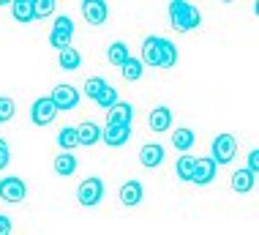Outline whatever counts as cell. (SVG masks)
<instances>
[{
  "instance_id": "obj_1",
  "label": "cell",
  "mask_w": 259,
  "mask_h": 235,
  "mask_svg": "<svg viewBox=\"0 0 259 235\" xmlns=\"http://www.w3.org/2000/svg\"><path fill=\"white\" fill-rule=\"evenodd\" d=\"M142 66L150 69H172L178 63V47L164 36H148L142 41Z\"/></svg>"
},
{
  "instance_id": "obj_2",
  "label": "cell",
  "mask_w": 259,
  "mask_h": 235,
  "mask_svg": "<svg viewBox=\"0 0 259 235\" xmlns=\"http://www.w3.org/2000/svg\"><path fill=\"white\" fill-rule=\"evenodd\" d=\"M169 25L178 33H188L194 27L202 25V14L194 3H186V0H172L169 3Z\"/></svg>"
},
{
  "instance_id": "obj_3",
  "label": "cell",
  "mask_w": 259,
  "mask_h": 235,
  "mask_svg": "<svg viewBox=\"0 0 259 235\" xmlns=\"http://www.w3.org/2000/svg\"><path fill=\"white\" fill-rule=\"evenodd\" d=\"M235 156H237V140L232 134H215L213 142H210V159L215 161V167L229 164Z\"/></svg>"
},
{
  "instance_id": "obj_4",
  "label": "cell",
  "mask_w": 259,
  "mask_h": 235,
  "mask_svg": "<svg viewBox=\"0 0 259 235\" xmlns=\"http://www.w3.org/2000/svg\"><path fill=\"white\" fill-rule=\"evenodd\" d=\"M76 200L85 208H93L104 200V181L101 178H85V181L76 186Z\"/></svg>"
},
{
  "instance_id": "obj_5",
  "label": "cell",
  "mask_w": 259,
  "mask_h": 235,
  "mask_svg": "<svg viewBox=\"0 0 259 235\" xmlns=\"http://www.w3.org/2000/svg\"><path fill=\"white\" fill-rule=\"evenodd\" d=\"M71 39H74L71 17H58V19H55V25H52V33H50V44L58 47V52H60V49L71 47Z\"/></svg>"
},
{
  "instance_id": "obj_6",
  "label": "cell",
  "mask_w": 259,
  "mask_h": 235,
  "mask_svg": "<svg viewBox=\"0 0 259 235\" xmlns=\"http://www.w3.org/2000/svg\"><path fill=\"white\" fill-rule=\"evenodd\" d=\"M52 104L58 107V112H71L76 110V104H79V90L74 88V85H58V88L52 90Z\"/></svg>"
},
{
  "instance_id": "obj_7",
  "label": "cell",
  "mask_w": 259,
  "mask_h": 235,
  "mask_svg": "<svg viewBox=\"0 0 259 235\" xmlns=\"http://www.w3.org/2000/svg\"><path fill=\"white\" fill-rule=\"evenodd\" d=\"M55 118H58V107L52 104L50 96H41V98H36V102H33V107H30V120H33L36 126H50Z\"/></svg>"
},
{
  "instance_id": "obj_8",
  "label": "cell",
  "mask_w": 259,
  "mask_h": 235,
  "mask_svg": "<svg viewBox=\"0 0 259 235\" xmlns=\"http://www.w3.org/2000/svg\"><path fill=\"white\" fill-rule=\"evenodd\" d=\"M25 194H27V189H25L22 178H17V175L0 178V200H6V203H22Z\"/></svg>"
},
{
  "instance_id": "obj_9",
  "label": "cell",
  "mask_w": 259,
  "mask_h": 235,
  "mask_svg": "<svg viewBox=\"0 0 259 235\" xmlns=\"http://www.w3.org/2000/svg\"><path fill=\"white\" fill-rule=\"evenodd\" d=\"M82 17H85V22H88V25L99 27V25L107 22V17H109V6L104 3V0H85V3H82Z\"/></svg>"
},
{
  "instance_id": "obj_10",
  "label": "cell",
  "mask_w": 259,
  "mask_h": 235,
  "mask_svg": "<svg viewBox=\"0 0 259 235\" xmlns=\"http://www.w3.org/2000/svg\"><path fill=\"white\" fill-rule=\"evenodd\" d=\"M215 161L210 159V156H202V159H197V164H194V173L188 181L191 183H197V186H207V183H213V178H215Z\"/></svg>"
},
{
  "instance_id": "obj_11",
  "label": "cell",
  "mask_w": 259,
  "mask_h": 235,
  "mask_svg": "<svg viewBox=\"0 0 259 235\" xmlns=\"http://www.w3.org/2000/svg\"><path fill=\"white\" fill-rule=\"evenodd\" d=\"M139 164L148 167V170H156L164 164V145L158 142H148V145L139 148Z\"/></svg>"
},
{
  "instance_id": "obj_12",
  "label": "cell",
  "mask_w": 259,
  "mask_h": 235,
  "mask_svg": "<svg viewBox=\"0 0 259 235\" xmlns=\"http://www.w3.org/2000/svg\"><path fill=\"white\" fill-rule=\"evenodd\" d=\"M107 123L109 126H131L134 123V107L128 102H117L112 110H107Z\"/></svg>"
},
{
  "instance_id": "obj_13",
  "label": "cell",
  "mask_w": 259,
  "mask_h": 235,
  "mask_svg": "<svg viewBox=\"0 0 259 235\" xmlns=\"http://www.w3.org/2000/svg\"><path fill=\"white\" fill-rule=\"evenodd\" d=\"M148 126H150L156 134L169 131V129H172V110H169V107H164V104L156 107V110L148 115Z\"/></svg>"
},
{
  "instance_id": "obj_14",
  "label": "cell",
  "mask_w": 259,
  "mask_h": 235,
  "mask_svg": "<svg viewBox=\"0 0 259 235\" xmlns=\"http://www.w3.org/2000/svg\"><path fill=\"white\" fill-rule=\"evenodd\" d=\"M142 200H145V189H142L139 181H125L120 186V203L125 205V208H137Z\"/></svg>"
},
{
  "instance_id": "obj_15",
  "label": "cell",
  "mask_w": 259,
  "mask_h": 235,
  "mask_svg": "<svg viewBox=\"0 0 259 235\" xmlns=\"http://www.w3.org/2000/svg\"><path fill=\"white\" fill-rule=\"evenodd\" d=\"M128 137H131V126H104L101 129V140L107 142L109 148H120V145H125L128 142Z\"/></svg>"
},
{
  "instance_id": "obj_16",
  "label": "cell",
  "mask_w": 259,
  "mask_h": 235,
  "mask_svg": "<svg viewBox=\"0 0 259 235\" xmlns=\"http://www.w3.org/2000/svg\"><path fill=\"white\" fill-rule=\"evenodd\" d=\"M76 140H79V145L93 148L96 142H101V126L93 123V120H85V123H79V126H76Z\"/></svg>"
},
{
  "instance_id": "obj_17",
  "label": "cell",
  "mask_w": 259,
  "mask_h": 235,
  "mask_svg": "<svg viewBox=\"0 0 259 235\" xmlns=\"http://www.w3.org/2000/svg\"><path fill=\"white\" fill-rule=\"evenodd\" d=\"M254 183H256V175L246 167H240V170L232 173V189L237 191V194H248V191L254 189Z\"/></svg>"
},
{
  "instance_id": "obj_18",
  "label": "cell",
  "mask_w": 259,
  "mask_h": 235,
  "mask_svg": "<svg viewBox=\"0 0 259 235\" xmlns=\"http://www.w3.org/2000/svg\"><path fill=\"white\" fill-rule=\"evenodd\" d=\"M11 11L14 19L22 25H30L36 19V11H33V0H11Z\"/></svg>"
},
{
  "instance_id": "obj_19",
  "label": "cell",
  "mask_w": 259,
  "mask_h": 235,
  "mask_svg": "<svg viewBox=\"0 0 259 235\" xmlns=\"http://www.w3.org/2000/svg\"><path fill=\"white\" fill-rule=\"evenodd\" d=\"M194 142H197V134H194L188 126H180V129H175L172 131V145L178 148V151H191L194 148Z\"/></svg>"
},
{
  "instance_id": "obj_20",
  "label": "cell",
  "mask_w": 259,
  "mask_h": 235,
  "mask_svg": "<svg viewBox=\"0 0 259 235\" xmlns=\"http://www.w3.org/2000/svg\"><path fill=\"white\" fill-rule=\"evenodd\" d=\"M52 167H55V173H58L60 178H71L76 173V156L60 151V156H55V164Z\"/></svg>"
},
{
  "instance_id": "obj_21",
  "label": "cell",
  "mask_w": 259,
  "mask_h": 235,
  "mask_svg": "<svg viewBox=\"0 0 259 235\" xmlns=\"http://www.w3.org/2000/svg\"><path fill=\"white\" fill-rule=\"evenodd\" d=\"M58 145L63 153H74V148H79V140H76V126H63L58 131Z\"/></svg>"
},
{
  "instance_id": "obj_22",
  "label": "cell",
  "mask_w": 259,
  "mask_h": 235,
  "mask_svg": "<svg viewBox=\"0 0 259 235\" xmlns=\"http://www.w3.org/2000/svg\"><path fill=\"white\" fill-rule=\"evenodd\" d=\"M58 63H60L63 71H76V69H79V63H82L79 49H74V47L60 49V52H58Z\"/></svg>"
},
{
  "instance_id": "obj_23",
  "label": "cell",
  "mask_w": 259,
  "mask_h": 235,
  "mask_svg": "<svg viewBox=\"0 0 259 235\" xmlns=\"http://www.w3.org/2000/svg\"><path fill=\"white\" fill-rule=\"evenodd\" d=\"M120 71H123V80L125 82H139V80H142V74H145V66H142V60H139V58L131 55V58L120 66Z\"/></svg>"
},
{
  "instance_id": "obj_24",
  "label": "cell",
  "mask_w": 259,
  "mask_h": 235,
  "mask_svg": "<svg viewBox=\"0 0 259 235\" xmlns=\"http://www.w3.org/2000/svg\"><path fill=\"white\" fill-rule=\"evenodd\" d=\"M128 58H131V52H128V44H125V41H115V44H109L107 60L112 63V66H123Z\"/></svg>"
},
{
  "instance_id": "obj_25",
  "label": "cell",
  "mask_w": 259,
  "mask_h": 235,
  "mask_svg": "<svg viewBox=\"0 0 259 235\" xmlns=\"http://www.w3.org/2000/svg\"><path fill=\"white\" fill-rule=\"evenodd\" d=\"M117 102H120V96H117V88H112V85H107L99 93V98H96V104H99L101 110H112Z\"/></svg>"
},
{
  "instance_id": "obj_26",
  "label": "cell",
  "mask_w": 259,
  "mask_h": 235,
  "mask_svg": "<svg viewBox=\"0 0 259 235\" xmlns=\"http://www.w3.org/2000/svg\"><path fill=\"white\" fill-rule=\"evenodd\" d=\"M104 88H107V80H104V77H88L85 80V96L93 98V102L99 98V93Z\"/></svg>"
},
{
  "instance_id": "obj_27",
  "label": "cell",
  "mask_w": 259,
  "mask_h": 235,
  "mask_svg": "<svg viewBox=\"0 0 259 235\" xmlns=\"http://www.w3.org/2000/svg\"><path fill=\"white\" fill-rule=\"evenodd\" d=\"M194 164H197V156H180L178 159V178L180 181H188L191 178V173H194Z\"/></svg>"
},
{
  "instance_id": "obj_28",
  "label": "cell",
  "mask_w": 259,
  "mask_h": 235,
  "mask_svg": "<svg viewBox=\"0 0 259 235\" xmlns=\"http://www.w3.org/2000/svg\"><path fill=\"white\" fill-rule=\"evenodd\" d=\"M55 9H58V3H55V0H33V11H36V19L52 17Z\"/></svg>"
},
{
  "instance_id": "obj_29",
  "label": "cell",
  "mask_w": 259,
  "mask_h": 235,
  "mask_svg": "<svg viewBox=\"0 0 259 235\" xmlns=\"http://www.w3.org/2000/svg\"><path fill=\"white\" fill-rule=\"evenodd\" d=\"M17 112V104H14L11 96H0V123H9Z\"/></svg>"
},
{
  "instance_id": "obj_30",
  "label": "cell",
  "mask_w": 259,
  "mask_h": 235,
  "mask_svg": "<svg viewBox=\"0 0 259 235\" xmlns=\"http://www.w3.org/2000/svg\"><path fill=\"white\" fill-rule=\"evenodd\" d=\"M9 161H11V148H9V142L0 137V173L9 167Z\"/></svg>"
},
{
  "instance_id": "obj_31",
  "label": "cell",
  "mask_w": 259,
  "mask_h": 235,
  "mask_svg": "<svg viewBox=\"0 0 259 235\" xmlns=\"http://www.w3.org/2000/svg\"><path fill=\"white\" fill-rule=\"evenodd\" d=\"M11 230H14V222L6 213H0V235H11Z\"/></svg>"
},
{
  "instance_id": "obj_32",
  "label": "cell",
  "mask_w": 259,
  "mask_h": 235,
  "mask_svg": "<svg viewBox=\"0 0 259 235\" xmlns=\"http://www.w3.org/2000/svg\"><path fill=\"white\" fill-rule=\"evenodd\" d=\"M256 167H259V151H251V153H248V167H246V170H251V173L256 175Z\"/></svg>"
}]
</instances>
